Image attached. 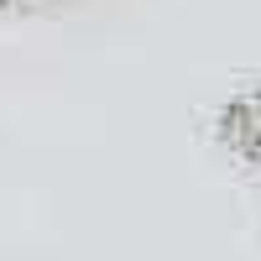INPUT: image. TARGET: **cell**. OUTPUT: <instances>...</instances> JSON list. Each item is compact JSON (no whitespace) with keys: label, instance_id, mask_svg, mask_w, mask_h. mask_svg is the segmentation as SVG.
Segmentation results:
<instances>
[{"label":"cell","instance_id":"obj_1","mask_svg":"<svg viewBox=\"0 0 261 261\" xmlns=\"http://www.w3.org/2000/svg\"><path fill=\"white\" fill-rule=\"evenodd\" d=\"M225 141L241 151V157L261 162V89L241 94V99L225 110Z\"/></svg>","mask_w":261,"mask_h":261}]
</instances>
